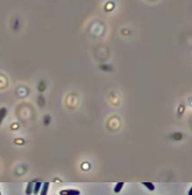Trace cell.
I'll use <instances>...</instances> for the list:
<instances>
[{"label": "cell", "instance_id": "7", "mask_svg": "<svg viewBox=\"0 0 192 195\" xmlns=\"http://www.w3.org/2000/svg\"><path fill=\"white\" fill-rule=\"evenodd\" d=\"M124 185H125V182H118V183H116L115 187H114V193H119V192L121 191Z\"/></svg>", "mask_w": 192, "mask_h": 195}, {"label": "cell", "instance_id": "9", "mask_svg": "<svg viewBox=\"0 0 192 195\" xmlns=\"http://www.w3.org/2000/svg\"><path fill=\"white\" fill-rule=\"evenodd\" d=\"M0 195H1V192H0Z\"/></svg>", "mask_w": 192, "mask_h": 195}, {"label": "cell", "instance_id": "4", "mask_svg": "<svg viewBox=\"0 0 192 195\" xmlns=\"http://www.w3.org/2000/svg\"><path fill=\"white\" fill-rule=\"evenodd\" d=\"M33 188H34V182H28L26 188H25V194L32 195L33 193Z\"/></svg>", "mask_w": 192, "mask_h": 195}, {"label": "cell", "instance_id": "2", "mask_svg": "<svg viewBox=\"0 0 192 195\" xmlns=\"http://www.w3.org/2000/svg\"><path fill=\"white\" fill-rule=\"evenodd\" d=\"M49 186H50V183L48 182H43L42 186V189H41V191H40V195H48Z\"/></svg>", "mask_w": 192, "mask_h": 195}, {"label": "cell", "instance_id": "8", "mask_svg": "<svg viewBox=\"0 0 192 195\" xmlns=\"http://www.w3.org/2000/svg\"><path fill=\"white\" fill-rule=\"evenodd\" d=\"M188 195H192V187L190 188V190H189Z\"/></svg>", "mask_w": 192, "mask_h": 195}, {"label": "cell", "instance_id": "3", "mask_svg": "<svg viewBox=\"0 0 192 195\" xmlns=\"http://www.w3.org/2000/svg\"><path fill=\"white\" fill-rule=\"evenodd\" d=\"M42 186V182H35L34 183V188H33V193L35 195H37L41 191Z\"/></svg>", "mask_w": 192, "mask_h": 195}, {"label": "cell", "instance_id": "1", "mask_svg": "<svg viewBox=\"0 0 192 195\" xmlns=\"http://www.w3.org/2000/svg\"><path fill=\"white\" fill-rule=\"evenodd\" d=\"M60 195H80V192L76 189H63L60 192Z\"/></svg>", "mask_w": 192, "mask_h": 195}, {"label": "cell", "instance_id": "5", "mask_svg": "<svg viewBox=\"0 0 192 195\" xmlns=\"http://www.w3.org/2000/svg\"><path fill=\"white\" fill-rule=\"evenodd\" d=\"M7 109L5 107H2L0 109V125L2 124V122L4 121V119L5 118V117L7 116Z\"/></svg>", "mask_w": 192, "mask_h": 195}, {"label": "cell", "instance_id": "6", "mask_svg": "<svg viewBox=\"0 0 192 195\" xmlns=\"http://www.w3.org/2000/svg\"><path fill=\"white\" fill-rule=\"evenodd\" d=\"M142 185L145 186L146 188L150 190V191H154L155 190V185L152 183V182H142Z\"/></svg>", "mask_w": 192, "mask_h": 195}]
</instances>
